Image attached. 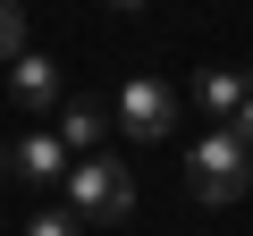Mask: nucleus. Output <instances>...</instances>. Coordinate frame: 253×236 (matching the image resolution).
I'll return each mask as SVG.
<instances>
[{
	"instance_id": "obj_10",
	"label": "nucleus",
	"mask_w": 253,
	"mask_h": 236,
	"mask_svg": "<svg viewBox=\"0 0 253 236\" xmlns=\"http://www.w3.org/2000/svg\"><path fill=\"white\" fill-rule=\"evenodd\" d=\"M236 144H245V152H253V101H245V110H236Z\"/></svg>"
},
{
	"instance_id": "obj_11",
	"label": "nucleus",
	"mask_w": 253,
	"mask_h": 236,
	"mask_svg": "<svg viewBox=\"0 0 253 236\" xmlns=\"http://www.w3.org/2000/svg\"><path fill=\"white\" fill-rule=\"evenodd\" d=\"M101 9H126V17H135V9H152V0H101Z\"/></svg>"
},
{
	"instance_id": "obj_7",
	"label": "nucleus",
	"mask_w": 253,
	"mask_h": 236,
	"mask_svg": "<svg viewBox=\"0 0 253 236\" xmlns=\"http://www.w3.org/2000/svg\"><path fill=\"white\" fill-rule=\"evenodd\" d=\"M194 101H203L211 118H236V110L253 101V84H245L236 68H203V76H194Z\"/></svg>"
},
{
	"instance_id": "obj_2",
	"label": "nucleus",
	"mask_w": 253,
	"mask_h": 236,
	"mask_svg": "<svg viewBox=\"0 0 253 236\" xmlns=\"http://www.w3.org/2000/svg\"><path fill=\"white\" fill-rule=\"evenodd\" d=\"M68 202H76L84 219H126V211H135V169L110 160V152H84V160L68 169Z\"/></svg>"
},
{
	"instance_id": "obj_6",
	"label": "nucleus",
	"mask_w": 253,
	"mask_h": 236,
	"mask_svg": "<svg viewBox=\"0 0 253 236\" xmlns=\"http://www.w3.org/2000/svg\"><path fill=\"white\" fill-rule=\"evenodd\" d=\"M110 118H118V110H101V101H68V110H59V144H68L76 160L101 152V127H110Z\"/></svg>"
},
{
	"instance_id": "obj_5",
	"label": "nucleus",
	"mask_w": 253,
	"mask_h": 236,
	"mask_svg": "<svg viewBox=\"0 0 253 236\" xmlns=\"http://www.w3.org/2000/svg\"><path fill=\"white\" fill-rule=\"evenodd\" d=\"M9 93H17L26 110H59V68H51L42 51H17V59H9Z\"/></svg>"
},
{
	"instance_id": "obj_4",
	"label": "nucleus",
	"mask_w": 253,
	"mask_h": 236,
	"mask_svg": "<svg viewBox=\"0 0 253 236\" xmlns=\"http://www.w3.org/2000/svg\"><path fill=\"white\" fill-rule=\"evenodd\" d=\"M9 169H17V177H34V186H68V169H76V160H68L59 127H34L26 144H9Z\"/></svg>"
},
{
	"instance_id": "obj_9",
	"label": "nucleus",
	"mask_w": 253,
	"mask_h": 236,
	"mask_svg": "<svg viewBox=\"0 0 253 236\" xmlns=\"http://www.w3.org/2000/svg\"><path fill=\"white\" fill-rule=\"evenodd\" d=\"M17 51H26V9L0 0V59H17Z\"/></svg>"
},
{
	"instance_id": "obj_8",
	"label": "nucleus",
	"mask_w": 253,
	"mask_h": 236,
	"mask_svg": "<svg viewBox=\"0 0 253 236\" xmlns=\"http://www.w3.org/2000/svg\"><path fill=\"white\" fill-rule=\"evenodd\" d=\"M26 236H84V211H34Z\"/></svg>"
},
{
	"instance_id": "obj_12",
	"label": "nucleus",
	"mask_w": 253,
	"mask_h": 236,
	"mask_svg": "<svg viewBox=\"0 0 253 236\" xmlns=\"http://www.w3.org/2000/svg\"><path fill=\"white\" fill-rule=\"evenodd\" d=\"M0 177H9V144H0Z\"/></svg>"
},
{
	"instance_id": "obj_3",
	"label": "nucleus",
	"mask_w": 253,
	"mask_h": 236,
	"mask_svg": "<svg viewBox=\"0 0 253 236\" xmlns=\"http://www.w3.org/2000/svg\"><path fill=\"white\" fill-rule=\"evenodd\" d=\"M110 110H118V127L135 135V144H169V127H177V93L161 76H126Z\"/></svg>"
},
{
	"instance_id": "obj_1",
	"label": "nucleus",
	"mask_w": 253,
	"mask_h": 236,
	"mask_svg": "<svg viewBox=\"0 0 253 236\" xmlns=\"http://www.w3.org/2000/svg\"><path fill=\"white\" fill-rule=\"evenodd\" d=\"M186 186H194V202H245V186H253V152L236 144V127H219V135H203L194 144V160H186Z\"/></svg>"
}]
</instances>
